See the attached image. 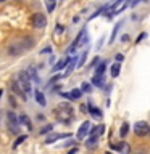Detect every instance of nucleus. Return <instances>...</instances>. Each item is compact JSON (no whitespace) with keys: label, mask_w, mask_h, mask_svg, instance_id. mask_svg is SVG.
<instances>
[{"label":"nucleus","mask_w":150,"mask_h":154,"mask_svg":"<svg viewBox=\"0 0 150 154\" xmlns=\"http://www.w3.org/2000/svg\"><path fill=\"white\" fill-rule=\"evenodd\" d=\"M73 114H74L73 112V108L68 103H60L55 108V116L61 124H70L73 120Z\"/></svg>","instance_id":"f257e3e1"},{"label":"nucleus","mask_w":150,"mask_h":154,"mask_svg":"<svg viewBox=\"0 0 150 154\" xmlns=\"http://www.w3.org/2000/svg\"><path fill=\"white\" fill-rule=\"evenodd\" d=\"M7 124H8V128L11 133H19L21 132V125H19V120H18V114H15L13 111H8L7 114Z\"/></svg>","instance_id":"f03ea898"},{"label":"nucleus","mask_w":150,"mask_h":154,"mask_svg":"<svg viewBox=\"0 0 150 154\" xmlns=\"http://www.w3.org/2000/svg\"><path fill=\"white\" fill-rule=\"evenodd\" d=\"M16 82H18V85H19V88H21L24 93H31V90H32V87H31V80H29V77L26 72H19L18 77H16Z\"/></svg>","instance_id":"7ed1b4c3"},{"label":"nucleus","mask_w":150,"mask_h":154,"mask_svg":"<svg viewBox=\"0 0 150 154\" xmlns=\"http://www.w3.org/2000/svg\"><path fill=\"white\" fill-rule=\"evenodd\" d=\"M134 133L137 137H145L148 133V124L145 120H139V122L134 124Z\"/></svg>","instance_id":"20e7f679"},{"label":"nucleus","mask_w":150,"mask_h":154,"mask_svg":"<svg viewBox=\"0 0 150 154\" xmlns=\"http://www.w3.org/2000/svg\"><path fill=\"white\" fill-rule=\"evenodd\" d=\"M32 26L36 29H44L47 26V18L44 16V13H36L32 16Z\"/></svg>","instance_id":"39448f33"},{"label":"nucleus","mask_w":150,"mask_h":154,"mask_svg":"<svg viewBox=\"0 0 150 154\" xmlns=\"http://www.w3.org/2000/svg\"><path fill=\"white\" fill-rule=\"evenodd\" d=\"M10 90H11V93L13 95H16L19 100H23V101H26L28 100V96H26V93L19 88V85H18V82L16 80H11L10 82Z\"/></svg>","instance_id":"423d86ee"},{"label":"nucleus","mask_w":150,"mask_h":154,"mask_svg":"<svg viewBox=\"0 0 150 154\" xmlns=\"http://www.w3.org/2000/svg\"><path fill=\"white\" fill-rule=\"evenodd\" d=\"M126 7H128V0H115V5H113V8H111V11H110V14H108V18H110V16H113V14L121 13Z\"/></svg>","instance_id":"0eeeda50"},{"label":"nucleus","mask_w":150,"mask_h":154,"mask_svg":"<svg viewBox=\"0 0 150 154\" xmlns=\"http://www.w3.org/2000/svg\"><path fill=\"white\" fill-rule=\"evenodd\" d=\"M8 51H10V55H11V56L21 55L23 51H26V50H24V47H23V43H21V38H19L18 42L11 43V45H10V48H8Z\"/></svg>","instance_id":"6e6552de"},{"label":"nucleus","mask_w":150,"mask_h":154,"mask_svg":"<svg viewBox=\"0 0 150 154\" xmlns=\"http://www.w3.org/2000/svg\"><path fill=\"white\" fill-rule=\"evenodd\" d=\"M89 132H90V122H89V120H86V122H82L79 130H77V140H84Z\"/></svg>","instance_id":"1a4fd4ad"},{"label":"nucleus","mask_w":150,"mask_h":154,"mask_svg":"<svg viewBox=\"0 0 150 154\" xmlns=\"http://www.w3.org/2000/svg\"><path fill=\"white\" fill-rule=\"evenodd\" d=\"M68 137H71V133H52V135H48V137H47L45 143H47V144H52L53 141H57V140L68 138Z\"/></svg>","instance_id":"9d476101"},{"label":"nucleus","mask_w":150,"mask_h":154,"mask_svg":"<svg viewBox=\"0 0 150 154\" xmlns=\"http://www.w3.org/2000/svg\"><path fill=\"white\" fill-rule=\"evenodd\" d=\"M28 74V77H29V80H34L36 82V84H39V82H41V79H39V74H37V69L34 66H29L26 71H24Z\"/></svg>","instance_id":"9b49d317"},{"label":"nucleus","mask_w":150,"mask_h":154,"mask_svg":"<svg viewBox=\"0 0 150 154\" xmlns=\"http://www.w3.org/2000/svg\"><path fill=\"white\" fill-rule=\"evenodd\" d=\"M34 98H36L37 104H41V106H45V104H47V100H45V96H44V93H42L41 90H36V91H34Z\"/></svg>","instance_id":"f8f14e48"},{"label":"nucleus","mask_w":150,"mask_h":154,"mask_svg":"<svg viewBox=\"0 0 150 154\" xmlns=\"http://www.w3.org/2000/svg\"><path fill=\"white\" fill-rule=\"evenodd\" d=\"M18 120H19V125H26L29 130L32 128V122L29 120V117H28L26 114H19V116H18Z\"/></svg>","instance_id":"ddd939ff"},{"label":"nucleus","mask_w":150,"mask_h":154,"mask_svg":"<svg viewBox=\"0 0 150 154\" xmlns=\"http://www.w3.org/2000/svg\"><path fill=\"white\" fill-rule=\"evenodd\" d=\"M97 144H99V137H94V135H90V138L86 141V146L89 148V149L97 148Z\"/></svg>","instance_id":"4468645a"},{"label":"nucleus","mask_w":150,"mask_h":154,"mask_svg":"<svg viewBox=\"0 0 150 154\" xmlns=\"http://www.w3.org/2000/svg\"><path fill=\"white\" fill-rule=\"evenodd\" d=\"M103 132H105V125H97V127H94V128H90V135H94V137H100V135H103Z\"/></svg>","instance_id":"2eb2a0df"},{"label":"nucleus","mask_w":150,"mask_h":154,"mask_svg":"<svg viewBox=\"0 0 150 154\" xmlns=\"http://www.w3.org/2000/svg\"><path fill=\"white\" fill-rule=\"evenodd\" d=\"M68 63H70V58H63V60H60V61L57 63V66L53 67V72H57V71L63 69V67H66V66H68Z\"/></svg>","instance_id":"dca6fc26"},{"label":"nucleus","mask_w":150,"mask_h":154,"mask_svg":"<svg viewBox=\"0 0 150 154\" xmlns=\"http://www.w3.org/2000/svg\"><path fill=\"white\" fill-rule=\"evenodd\" d=\"M68 95H70V100H79L81 95H82V91H81V88H73Z\"/></svg>","instance_id":"f3484780"},{"label":"nucleus","mask_w":150,"mask_h":154,"mask_svg":"<svg viewBox=\"0 0 150 154\" xmlns=\"http://www.w3.org/2000/svg\"><path fill=\"white\" fill-rule=\"evenodd\" d=\"M105 69H106V61L100 63V64H97V69H95V75H103Z\"/></svg>","instance_id":"a211bd4d"},{"label":"nucleus","mask_w":150,"mask_h":154,"mask_svg":"<svg viewBox=\"0 0 150 154\" xmlns=\"http://www.w3.org/2000/svg\"><path fill=\"white\" fill-rule=\"evenodd\" d=\"M119 69H121V64H119V63H115V64L111 66V69H110L111 77H118L119 75Z\"/></svg>","instance_id":"6ab92c4d"},{"label":"nucleus","mask_w":150,"mask_h":154,"mask_svg":"<svg viewBox=\"0 0 150 154\" xmlns=\"http://www.w3.org/2000/svg\"><path fill=\"white\" fill-rule=\"evenodd\" d=\"M92 84H94L95 87H102L103 85V75H95L94 74V77H92Z\"/></svg>","instance_id":"aec40b11"},{"label":"nucleus","mask_w":150,"mask_h":154,"mask_svg":"<svg viewBox=\"0 0 150 154\" xmlns=\"http://www.w3.org/2000/svg\"><path fill=\"white\" fill-rule=\"evenodd\" d=\"M89 112L94 116V117H102V111H100L99 108H94L90 103H89Z\"/></svg>","instance_id":"412c9836"},{"label":"nucleus","mask_w":150,"mask_h":154,"mask_svg":"<svg viewBox=\"0 0 150 154\" xmlns=\"http://www.w3.org/2000/svg\"><path fill=\"white\" fill-rule=\"evenodd\" d=\"M68 64H70V66H68V67H66V72H65V77H68V75H70V74H71V72H73V69H74V64H76V58H73V60H70V63H68Z\"/></svg>","instance_id":"4be33fe9"},{"label":"nucleus","mask_w":150,"mask_h":154,"mask_svg":"<svg viewBox=\"0 0 150 154\" xmlns=\"http://www.w3.org/2000/svg\"><path fill=\"white\" fill-rule=\"evenodd\" d=\"M128 132H129V124H128V122H124L123 125H121V130H119V137H121V138H124L126 135H128Z\"/></svg>","instance_id":"5701e85b"},{"label":"nucleus","mask_w":150,"mask_h":154,"mask_svg":"<svg viewBox=\"0 0 150 154\" xmlns=\"http://www.w3.org/2000/svg\"><path fill=\"white\" fill-rule=\"evenodd\" d=\"M81 91H84V93H90V91H92V84H89V82H82Z\"/></svg>","instance_id":"b1692460"},{"label":"nucleus","mask_w":150,"mask_h":154,"mask_svg":"<svg viewBox=\"0 0 150 154\" xmlns=\"http://www.w3.org/2000/svg\"><path fill=\"white\" fill-rule=\"evenodd\" d=\"M121 26H123V21H121V23H118V24H116V26H115L113 32H111V38H110V43L115 40V37H116V34H118V31H119V27H121Z\"/></svg>","instance_id":"393cba45"},{"label":"nucleus","mask_w":150,"mask_h":154,"mask_svg":"<svg viewBox=\"0 0 150 154\" xmlns=\"http://www.w3.org/2000/svg\"><path fill=\"white\" fill-rule=\"evenodd\" d=\"M26 138H28L26 135H19V137L16 138V141L13 143V148H18V146H19V144H21L23 141H26Z\"/></svg>","instance_id":"a878e982"},{"label":"nucleus","mask_w":150,"mask_h":154,"mask_svg":"<svg viewBox=\"0 0 150 154\" xmlns=\"http://www.w3.org/2000/svg\"><path fill=\"white\" fill-rule=\"evenodd\" d=\"M129 151H131L129 144L123 141V144H121V149H119V152H121V154H129Z\"/></svg>","instance_id":"bb28decb"},{"label":"nucleus","mask_w":150,"mask_h":154,"mask_svg":"<svg viewBox=\"0 0 150 154\" xmlns=\"http://www.w3.org/2000/svg\"><path fill=\"white\" fill-rule=\"evenodd\" d=\"M52 130H53V125L48 124V125H45V127H42V128H41V135H47V133H50Z\"/></svg>","instance_id":"cd10ccee"},{"label":"nucleus","mask_w":150,"mask_h":154,"mask_svg":"<svg viewBox=\"0 0 150 154\" xmlns=\"http://www.w3.org/2000/svg\"><path fill=\"white\" fill-rule=\"evenodd\" d=\"M86 58H87V50H86V51H82V56L79 58V64H76V66H77V67H81V66L86 63Z\"/></svg>","instance_id":"c85d7f7f"},{"label":"nucleus","mask_w":150,"mask_h":154,"mask_svg":"<svg viewBox=\"0 0 150 154\" xmlns=\"http://www.w3.org/2000/svg\"><path fill=\"white\" fill-rule=\"evenodd\" d=\"M61 77H63V75H58V74H57V75H53V77H52V80H50V82H48V84H47V87L53 85V84H55V82H58V80H60Z\"/></svg>","instance_id":"c756f323"},{"label":"nucleus","mask_w":150,"mask_h":154,"mask_svg":"<svg viewBox=\"0 0 150 154\" xmlns=\"http://www.w3.org/2000/svg\"><path fill=\"white\" fill-rule=\"evenodd\" d=\"M53 8H55V0H47V10L53 11Z\"/></svg>","instance_id":"7c9ffc66"},{"label":"nucleus","mask_w":150,"mask_h":154,"mask_svg":"<svg viewBox=\"0 0 150 154\" xmlns=\"http://www.w3.org/2000/svg\"><path fill=\"white\" fill-rule=\"evenodd\" d=\"M8 101H10V104H11V108H16L18 106V103H16V100H15L13 95H8Z\"/></svg>","instance_id":"2f4dec72"},{"label":"nucleus","mask_w":150,"mask_h":154,"mask_svg":"<svg viewBox=\"0 0 150 154\" xmlns=\"http://www.w3.org/2000/svg\"><path fill=\"white\" fill-rule=\"evenodd\" d=\"M55 32H57V34H61V32H63V26H61V24H57Z\"/></svg>","instance_id":"473e14b6"},{"label":"nucleus","mask_w":150,"mask_h":154,"mask_svg":"<svg viewBox=\"0 0 150 154\" xmlns=\"http://www.w3.org/2000/svg\"><path fill=\"white\" fill-rule=\"evenodd\" d=\"M99 61H100V60H99V58H97V56H95V58H94V60H92V64H90V66H92V67H95L97 64H99Z\"/></svg>","instance_id":"72a5a7b5"},{"label":"nucleus","mask_w":150,"mask_h":154,"mask_svg":"<svg viewBox=\"0 0 150 154\" xmlns=\"http://www.w3.org/2000/svg\"><path fill=\"white\" fill-rule=\"evenodd\" d=\"M41 53H52V47H45Z\"/></svg>","instance_id":"f704fd0d"},{"label":"nucleus","mask_w":150,"mask_h":154,"mask_svg":"<svg viewBox=\"0 0 150 154\" xmlns=\"http://www.w3.org/2000/svg\"><path fill=\"white\" fill-rule=\"evenodd\" d=\"M145 37H147V34H145V32H144V34H140V35H139V38H137V43H139L140 40H144Z\"/></svg>","instance_id":"c9c22d12"},{"label":"nucleus","mask_w":150,"mask_h":154,"mask_svg":"<svg viewBox=\"0 0 150 154\" xmlns=\"http://www.w3.org/2000/svg\"><path fill=\"white\" fill-rule=\"evenodd\" d=\"M121 40H123V42H128V40H129V35H128V34H124V35L121 37Z\"/></svg>","instance_id":"e433bc0d"},{"label":"nucleus","mask_w":150,"mask_h":154,"mask_svg":"<svg viewBox=\"0 0 150 154\" xmlns=\"http://www.w3.org/2000/svg\"><path fill=\"white\" fill-rule=\"evenodd\" d=\"M139 2H145V0H134V2H132V3H131V5H132V7H135V5H137Z\"/></svg>","instance_id":"4c0bfd02"},{"label":"nucleus","mask_w":150,"mask_h":154,"mask_svg":"<svg viewBox=\"0 0 150 154\" xmlns=\"http://www.w3.org/2000/svg\"><path fill=\"white\" fill-rule=\"evenodd\" d=\"M116 61H123V55H116Z\"/></svg>","instance_id":"58836bf2"},{"label":"nucleus","mask_w":150,"mask_h":154,"mask_svg":"<svg viewBox=\"0 0 150 154\" xmlns=\"http://www.w3.org/2000/svg\"><path fill=\"white\" fill-rule=\"evenodd\" d=\"M60 88H61L60 85H55V87H53V90H52V91H58V90H60Z\"/></svg>","instance_id":"ea45409f"},{"label":"nucleus","mask_w":150,"mask_h":154,"mask_svg":"<svg viewBox=\"0 0 150 154\" xmlns=\"http://www.w3.org/2000/svg\"><path fill=\"white\" fill-rule=\"evenodd\" d=\"M76 152H77V149L74 148V149H71V151H70V152H68V154H76Z\"/></svg>","instance_id":"a19ab883"},{"label":"nucleus","mask_w":150,"mask_h":154,"mask_svg":"<svg viewBox=\"0 0 150 154\" xmlns=\"http://www.w3.org/2000/svg\"><path fill=\"white\" fill-rule=\"evenodd\" d=\"M105 154H115V152H111V151H106Z\"/></svg>","instance_id":"79ce46f5"},{"label":"nucleus","mask_w":150,"mask_h":154,"mask_svg":"<svg viewBox=\"0 0 150 154\" xmlns=\"http://www.w3.org/2000/svg\"><path fill=\"white\" fill-rule=\"evenodd\" d=\"M3 2H7V0H0V3H3Z\"/></svg>","instance_id":"37998d69"},{"label":"nucleus","mask_w":150,"mask_h":154,"mask_svg":"<svg viewBox=\"0 0 150 154\" xmlns=\"http://www.w3.org/2000/svg\"><path fill=\"white\" fill-rule=\"evenodd\" d=\"M2 93H3V91H2V90H0V96H2Z\"/></svg>","instance_id":"c03bdc74"},{"label":"nucleus","mask_w":150,"mask_h":154,"mask_svg":"<svg viewBox=\"0 0 150 154\" xmlns=\"http://www.w3.org/2000/svg\"><path fill=\"white\" fill-rule=\"evenodd\" d=\"M135 154H142V152H135Z\"/></svg>","instance_id":"a18cd8bd"},{"label":"nucleus","mask_w":150,"mask_h":154,"mask_svg":"<svg viewBox=\"0 0 150 154\" xmlns=\"http://www.w3.org/2000/svg\"><path fill=\"white\" fill-rule=\"evenodd\" d=\"M148 133H150V127H148Z\"/></svg>","instance_id":"49530a36"},{"label":"nucleus","mask_w":150,"mask_h":154,"mask_svg":"<svg viewBox=\"0 0 150 154\" xmlns=\"http://www.w3.org/2000/svg\"><path fill=\"white\" fill-rule=\"evenodd\" d=\"M55 2H57V0H55Z\"/></svg>","instance_id":"de8ad7c7"}]
</instances>
